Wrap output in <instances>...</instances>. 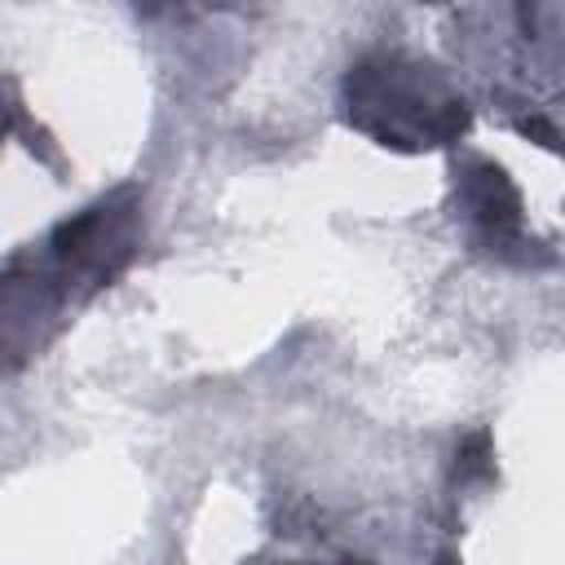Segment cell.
Wrapping results in <instances>:
<instances>
[{
  "mask_svg": "<svg viewBox=\"0 0 565 565\" xmlns=\"http://www.w3.org/2000/svg\"><path fill=\"white\" fill-rule=\"evenodd\" d=\"M137 247H141V190L119 185L93 199L88 207H79L75 216L57 221L44 234L40 256L79 305L102 287H110L132 265Z\"/></svg>",
  "mask_w": 565,
  "mask_h": 565,
  "instance_id": "7a4b0ae2",
  "label": "cell"
},
{
  "mask_svg": "<svg viewBox=\"0 0 565 565\" xmlns=\"http://www.w3.org/2000/svg\"><path fill=\"white\" fill-rule=\"evenodd\" d=\"M340 102L349 128L402 154L455 146L472 128L463 88L437 62L402 49H371L349 62Z\"/></svg>",
  "mask_w": 565,
  "mask_h": 565,
  "instance_id": "6da1fadb",
  "label": "cell"
},
{
  "mask_svg": "<svg viewBox=\"0 0 565 565\" xmlns=\"http://www.w3.org/2000/svg\"><path fill=\"white\" fill-rule=\"evenodd\" d=\"M66 305H75V296L62 287L35 243L0 265V375H13L40 358V349L66 322Z\"/></svg>",
  "mask_w": 565,
  "mask_h": 565,
  "instance_id": "3957f363",
  "label": "cell"
},
{
  "mask_svg": "<svg viewBox=\"0 0 565 565\" xmlns=\"http://www.w3.org/2000/svg\"><path fill=\"white\" fill-rule=\"evenodd\" d=\"M455 221L463 225L468 243L494 260L530 265L525 252V203L512 177L494 159H463L455 163Z\"/></svg>",
  "mask_w": 565,
  "mask_h": 565,
  "instance_id": "277c9868",
  "label": "cell"
},
{
  "mask_svg": "<svg viewBox=\"0 0 565 565\" xmlns=\"http://www.w3.org/2000/svg\"><path fill=\"white\" fill-rule=\"evenodd\" d=\"M26 128V106H22V93H18V79L0 75V146L9 132Z\"/></svg>",
  "mask_w": 565,
  "mask_h": 565,
  "instance_id": "5b68a950",
  "label": "cell"
}]
</instances>
